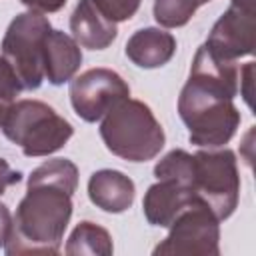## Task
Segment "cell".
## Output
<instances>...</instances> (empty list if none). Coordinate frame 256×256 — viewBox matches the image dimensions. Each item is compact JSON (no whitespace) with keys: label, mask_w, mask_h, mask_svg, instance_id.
<instances>
[{"label":"cell","mask_w":256,"mask_h":256,"mask_svg":"<svg viewBox=\"0 0 256 256\" xmlns=\"http://www.w3.org/2000/svg\"><path fill=\"white\" fill-rule=\"evenodd\" d=\"M52 30L50 20L36 10L16 14L8 24L0 50L16 72L24 90H36L44 82V40Z\"/></svg>","instance_id":"6"},{"label":"cell","mask_w":256,"mask_h":256,"mask_svg":"<svg viewBox=\"0 0 256 256\" xmlns=\"http://www.w3.org/2000/svg\"><path fill=\"white\" fill-rule=\"evenodd\" d=\"M70 32L72 38L88 50H104L108 48L116 36V22H110L92 0H80L70 16Z\"/></svg>","instance_id":"13"},{"label":"cell","mask_w":256,"mask_h":256,"mask_svg":"<svg viewBox=\"0 0 256 256\" xmlns=\"http://www.w3.org/2000/svg\"><path fill=\"white\" fill-rule=\"evenodd\" d=\"M20 180H22V174L18 170H12L10 164L4 158H0V196L6 192L8 186L18 184Z\"/></svg>","instance_id":"20"},{"label":"cell","mask_w":256,"mask_h":256,"mask_svg":"<svg viewBox=\"0 0 256 256\" xmlns=\"http://www.w3.org/2000/svg\"><path fill=\"white\" fill-rule=\"evenodd\" d=\"M194 194L216 214L226 220L234 214L240 198V174L236 154L230 148H202L192 154Z\"/></svg>","instance_id":"5"},{"label":"cell","mask_w":256,"mask_h":256,"mask_svg":"<svg viewBox=\"0 0 256 256\" xmlns=\"http://www.w3.org/2000/svg\"><path fill=\"white\" fill-rule=\"evenodd\" d=\"M152 254L218 256L220 220L204 202H196L176 216V220L168 226V236L152 250Z\"/></svg>","instance_id":"7"},{"label":"cell","mask_w":256,"mask_h":256,"mask_svg":"<svg viewBox=\"0 0 256 256\" xmlns=\"http://www.w3.org/2000/svg\"><path fill=\"white\" fill-rule=\"evenodd\" d=\"M256 0H230V6L214 22L206 46L224 60L254 54L256 46Z\"/></svg>","instance_id":"9"},{"label":"cell","mask_w":256,"mask_h":256,"mask_svg":"<svg viewBox=\"0 0 256 256\" xmlns=\"http://www.w3.org/2000/svg\"><path fill=\"white\" fill-rule=\"evenodd\" d=\"M22 90L24 88H22L16 72L4 60V56H0V126H2L10 106L16 102V98L20 96Z\"/></svg>","instance_id":"17"},{"label":"cell","mask_w":256,"mask_h":256,"mask_svg":"<svg viewBox=\"0 0 256 256\" xmlns=\"http://www.w3.org/2000/svg\"><path fill=\"white\" fill-rule=\"evenodd\" d=\"M200 8L198 0H154V20L164 28H180Z\"/></svg>","instance_id":"16"},{"label":"cell","mask_w":256,"mask_h":256,"mask_svg":"<svg viewBox=\"0 0 256 256\" xmlns=\"http://www.w3.org/2000/svg\"><path fill=\"white\" fill-rule=\"evenodd\" d=\"M240 68L202 44L178 96V116L188 128V140L198 148H220L232 140L240 126L238 94Z\"/></svg>","instance_id":"2"},{"label":"cell","mask_w":256,"mask_h":256,"mask_svg":"<svg viewBox=\"0 0 256 256\" xmlns=\"http://www.w3.org/2000/svg\"><path fill=\"white\" fill-rule=\"evenodd\" d=\"M10 228H12V214H10L8 206L0 202V248H2L4 242L8 240Z\"/></svg>","instance_id":"22"},{"label":"cell","mask_w":256,"mask_h":256,"mask_svg":"<svg viewBox=\"0 0 256 256\" xmlns=\"http://www.w3.org/2000/svg\"><path fill=\"white\" fill-rule=\"evenodd\" d=\"M92 2L110 22H124L138 12L142 0H92Z\"/></svg>","instance_id":"18"},{"label":"cell","mask_w":256,"mask_h":256,"mask_svg":"<svg viewBox=\"0 0 256 256\" xmlns=\"http://www.w3.org/2000/svg\"><path fill=\"white\" fill-rule=\"evenodd\" d=\"M136 186L120 170L104 168L96 170L88 178V198L90 202L110 214H120L134 204Z\"/></svg>","instance_id":"11"},{"label":"cell","mask_w":256,"mask_h":256,"mask_svg":"<svg viewBox=\"0 0 256 256\" xmlns=\"http://www.w3.org/2000/svg\"><path fill=\"white\" fill-rule=\"evenodd\" d=\"M28 10H36L42 14H50V12H58L66 0H20Z\"/></svg>","instance_id":"21"},{"label":"cell","mask_w":256,"mask_h":256,"mask_svg":"<svg viewBox=\"0 0 256 256\" xmlns=\"http://www.w3.org/2000/svg\"><path fill=\"white\" fill-rule=\"evenodd\" d=\"M80 64V44L62 30H50L44 40V78L52 86H62L74 78Z\"/></svg>","instance_id":"12"},{"label":"cell","mask_w":256,"mask_h":256,"mask_svg":"<svg viewBox=\"0 0 256 256\" xmlns=\"http://www.w3.org/2000/svg\"><path fill=\"white\" fill-rule=\"evenodd\" d=\"M64 252L70 256H82V254L110 256L114 252L112 236L108 234L106 228H102L90 220H84L70 232L66 246H64Z\"/></svg>","instance_id":"15"},{"label":"cell","mask_w":256,"mask_h":256,"mask_svg":"<svg viewBox=\"0 0 256 256\" xmlns=\"http://www.w3.org/2000/svg\"><path fill=\"white\" fill-rule=\"evenodd\" d=\"M0 128L28 158L58 152L74 134L72 124L40 100H16Z\"/></svg>","instance_id":"4"},{"label":"cell","mask_w":256,"mask_h":256,"mask_svg":"<svg viewBox=\"0 0 256 256\" xmlns=\"http://www.w3.org/2000/svg\"><path fill=\"white\" fill-rule=\"evenodd\" d=\"M100 136L114 156L128 162L156 158L166 142L164 130L150 106L130 96L102 116Z\"/></svg>","instance_id":"3"},{"label":"cell","mask_w":256,"mask_h":256,"mask_svg":"<svg viewBox=\"0 0 256 256\" xmlns=\"http://www.w3.org/2000/svg\"><path fill=\"white\" fill-rule=\"evenodd\" d=\"M124 52L138 68H160L176 54V38L162 28H140L128 38Z\"/></svg>","instance_id":"14"},{"label":"cell","mask_w":256,"mask_h":256,"mask_svg":"<svg viewBox=\"0 0 256 256\" xmlns=\"http://www.w3.org/2000/svg\"><path fill=\"white\" fill-rule=\"evenodd\" d=\"M78 168L68 158H52L28 176V188L12 216L6 254H58L72 216Z\"/></svg>","instance_id":"1"},{"label":"cell","mask_w":256,"mask_h":256,"mask_svg":"<svg viewBox=\"0 0 256 256\" xmlns=\"http://www.w3.org/2000/svg\"><path fill=\"white\" fill-rule=\"evenodd\" d=\"M252 72H254V62L244 64V68H240V82H238V92L250 108H252Z\"/></svg>","instance_id":"19"},{"label":"cell","mask_w":256,"mask_h":256,"mask_svg":"<svg viewBox=\"0 0 256 256\" xmlns=\"http://www.w3.org/2000/svg\"><path fill=\"white\" fill-rule=\"evenodd\" d=\"M198 2H200V6H202V4H206V2H210V0H198Z\"/></svg>","instance_id":"23"},{"label":"cell","mask_w":256,"mask_h":256,"mask_svg":"<svg viewBox=\"0 0 256 256\" xmlns=\"http://www.w3.org/2000/svg\"><path fill=\"white\" fill-rule=\"evenodd\" d=\"M196 202L202 200L194 194L192 188L172 178H160L156 184H152L146 190L142 200V210L148 224L168 228L182 210H186Z\"/></svg>","instance_id":"10"},{"label":"cell","mask_w":256,"mask_h":256,"mask_svg":"<svg viewBox=\"0 0 256 256\" xmlns=\"http://www.w3.org/2000/svg\"><path fill=\"white\" fill-rule=\"evenodd\" d=\"M68 94L74 112L84 122H96L130 96V86L110 68H90L70 80Z\"/></svg>","instance_id":"8"}]
</instances>
